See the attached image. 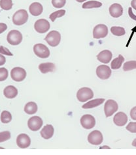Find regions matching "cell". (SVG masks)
Segmentation results:
<instances>
[{"instance_id":"d6a6232c","label":"cell","mask_w":136,"mask_h":155,"mask_svg":"<svg viewBox=\"0 0 136 155\" xmlns=\"http://www.w3.org/2000/svg\"><path fill=\"white\" fill-rule=\"evenodd\" d=\"M9 72L5 68H0V81H5L8 77Z\"/></svg>"},{"instance_id":"8d00e7d4","label":"cell","mask_w":136,"mask_h":155,"mask_svg":"<svg viewBox=\"0 0 136 155\" xmlns=\"http://www.w3.org/2000/svg\"><path fill=\"white\" fill-rule=\"evenodd\" d=\"M7 29V25L4 23H0V34L5 31Z\"/></svg>"},{"instance_id":"484cf974","label":"cell","mask_w":136,"mask_h":155,"mask_svg":"<svg viewBox=\"0 0 136 155\" xmlns=\"http://www.w3.org/2000/svg\"><path fill=\"white\" fill-rule=\"evenodd\" d=\"M2 123L4 124H7L10 123L12 120V115L8 111H3L1 114V117H0Z\"/></svg>"},{"instance_id":"d590c367","label":"cell","mask_w":136,"mask_h":155,"mask_svg":"<svg viewBox=\"0 0 136 155\" xmlns=\"http://www.w3.org/2000/svg\"><path fill=\"white\" fill-rule=\"evenodd\" d=\"M130 115V117L131 119H132L133 120H136V106L134 107L131 110Z\"/></svg>"},{"instance_id":"d6986e66","label":"cell","mask_w":136,"mask_h":155,"mask_svg":"<svg viewBox=\"0 0 136 155\" xmlns=\"http://www.w3.org/2000/svg\"><path fill=\"white\" fill-rule=\"evenodd\" d=\"M54 127L51 124H47L41 130V136L45 140L51 139L54 135Z\"/></svg>"},{"instance_id":"5b68a950","label":"cell","mask_w":136,"mask_h":155,"mask_svg":"<svg viewBox=\"0 0 136 155\" xmlns=\"http://www.w3.org/2000/svg\"><path fill=\"white\" fill-rule=\"evenodd\" d=\"M94 97L92 90L89 87L81 88L77 93V98L81 102H86Z\"/></svg>"},{"instance_id":"4316f807","label":"cell","mask_w":136,"mask_h":155,"mask_svg":"<svg viewBox=\"0 0 136 155\" xmlns=\"http://www.w3.org/2000/svg\"><path fill=\"white\" fill-rule=\"evenodd\" d=\"M111 32L113 35L117 36V37H121L125 35L126 31L124 28L122 27H118V26H113L111 28Z\"/></svg>"},{"instance_id":"cb8c5ba5","label":"cell","mask_w":136,"mask_h":155,"mask_svg":"<svg viewBox=\"0 0 136 155\" xmlns=\"http://www.w3.org/2000/svg\"><path fill=\"white\" fill-rule=\"evenodd\" d=\"M124 58L122 56V55L120 54L117 58L114 59L113 60L111 63V67L113 70L119 69V68L121 67L122 63H124Z\"/></svg>"},{"instance_id":"74e56055","label":"cell","mask_w":136,"mask_h":155,"mask_svg":"<svg viewBox=\"0 0 136 155\" xmlns=\"http://www.w3.org/2000/svg\"><path fill=\"white\" fill-rule=\"evenodd\" d=\"M128 13H129V15H130V18H131L133 20H134L136 21V16H135V15H134L133 12H132V9H131V7H130V8H128Z\"/></svg>"},{"instance_id":"ac0fdd59","label":"cell","mask_w":136,"mask_h":155,"mask_svg":"<svg viewBox=\"0 0 136 155\" xmlns=\"http://www.w3.org/2000/svg\"><path fill=\"white\" fill-rule=\"evenodd\" d=\"M29 11L32 16H38L41 15L43 11V5L39 2H33L30 5Z\"/></svg>"},{"instance_id":"3957f363","label":"cell","mask_w":136,"mask_h":155,"mask_svg":"<svg viewBox=\"0 0 136 155\" xmlns=\"http://www.w3.org/2000/svg\"><path fill=\"white\" fill-rule=\"evenodd\" d=\"M45 41L49 46L56 47L60 44L61 41V34L58 31L53 30L47 34L45 38Z\"/></svg>"},{"instance_id":"4fadbf2b","label":"cell","mask_w":136,"mask_h":155,"mask_svg":"<svg viewBox=\"0 0 136 155\" xmlns=\"http://www.w3.org/2000/svg\"><path fill=\"white\" fill-rule=\"evenodd\" d=\"M103 135L99 130H94L88 136V141L92 145H99L103 142Z\"/></svg>"},{"instance_id":"ffe728a7","label":"cell","mask_w":136,"mask_h":155,"mask_svg":"<svg viewBox=\"0 0 136 155\" xmlns=\"http://www.w3.org/2000/svg\"><path fill=\"white\" fill-rule=\"evenodd\" d=\"M3 94L9 99L15 98L18 94V90L13 85H9L4 89Z\"/></svg>"},{"instance_id":"ee69618b","label":"cell","mask_w":136,"mask_h":155,"mask_svg":"<svg viewBox=\"0 0 136 155\" xmlns=\"http://www.w3.org/2000/svg\"><path fill=\"white\" fill-rule=\"evenodd\" d=\"M0 149H3V148H2V147H0Z\"/></svg>"},{"instance_id":"8992f818","label":"cell","mask_w":136,"mask_h":155,"mask_svg":"<svg viewBox=\"0 0 136 155\" xmlns=\"http://www.w3.org/2000/svg\"><path fill=\"white\" fill-rule=\"evenodd\" d=\"M26 71L21 67H15L11 71V78L17 82L23 81L26 78Z\"/></svg>"},{"instance_id":"f546056e","label":"cell","mask_w":136,"mask_h":155,"mask_svg":"<svg viewBox=\"0 0 136 155\" xmlns=\"http://www.w3.org/2000/svg\"><path fill=\"white\" fill-rule=\"evenodd\" d=\"M136 69V61H129L124 63L123 70L126 72Z\"/></svg>"},{"instance_id":"ba28073f","label":"cell","mask_w":136,"mask_h":155,"mask_svg":"<svg viewBox=\"0 0 136 155\" xmlns=\"http://www.w3.org/2000/svg\"><path fill=\"white\" fill-rule=\"evenodd\" d=\"M108 35V28L106 25L101 24L96 25L93 29V37L94 38H105Z\"/></svg>"},{"instance_id":"9a60e30c","label":"cell","mask_w":136,"mask_h":155,"mask_svg":"<svg viewBox=\"0 0 136 155\" xmlns=\"http://www.w3.org/2000/svg\"><path fill=\"white\" fill-rule=\"evenodd\" d=\"M109 11L113 18H119L123 14V7L119 3H113L109 7Z\"/></svg>"},{"instance_id":"52a82bcc","label":"cell","mask_w":136,"mask_h":155,"mask_svg":"<svg viewBox=\"0 0 136 155\" xmlns=\"http://www.w3.org/2000/svg\"><path fill=\"white\" fill-rule=\"evenodd\" d=\"M51 24L46 19H39L34 24V29L39 33H45L49 30Z\"/></svg>"},{"instance_id":"b9f144b4","label":"cell","mask_w":136,"mask_h":155,"mask_svg":"<svg viewBox=\"0 0 136 155\" xmlns=\"http://www.w3.org/2000/svg\"><path fill=\"white\" fill-rule=\"evenodd\" d=\"M110 149V147H107V146H103V147H100V149Z\"/></svg>"},{"instance_id":"277c9868","label":"cell","mask_w":136,"mask_h":155,"mask_svg":"<svg viewBox=\"0 0 136 155\" xmlns=\"http://www.w3.org/2000/svg\"><path fill=\"white\" fill-rule=\"evenodd\" d=\"M33 52L37 57L42 59H46L50 56V50L47 47L41 43L35 45L33 46Z\"/></svg>"},{"instance_id":"60d3db41","label":"cell","mask_w":136,"mask_h":155,"mask_svg":"<svg viewBox=\"0 0 136 155\" xmlns=\"http://www.w3.org/2000/svg\"><path fill=\"white\" fill-rule=\"evenodd\" d=\"M131 145H132V146H134V147H136V138L134 140L132 143H131Z\"/></svg>"},{"instance_id":"7bdbcfd3","label":"cell","mask_w":136,"mask_h":155,"mask_svg":"<svg viewBox=\"0 0 136 155\" xmlns=\"http://www.w3.org/2000/svg\"><path fill=\"white\" fill-rule=\"evenodd\" d=\"M75 1L78 3H83L84 2H86V0H75Z\"/></svg>"},{"instance_id":"e0dca14e","label":"cell","mask_w":136,"mask_h":155,"mask_svg":"<svg viewBox=\"0 0 136 155\" xmlns=\"http://www.w3.org/2000/svg\"><path fill=\"white\" fill-rule=\"evenodd\" d=\"M113 58L112 52L110 50H105L99 52L97 55V59L101 63L107 64L111 61Z\"/></svg>"},{"instance_id":"f35d334b","label":"cell","mask_w":136,"mask_h":155,"mask_svg":"<svg viewBox=\"0 0 136 155\" xmlns=\"http://www.w3.org/2000/svg\"><path fill=\"white\" fill-rule=\"evenodd\" d=\"M6 62V59L1 54H0V66L3 65Z\"/></svg>"},{"instance_id":"7c38bea8","label":"cell","mask_w":136,"mask_h":155,"mask_svg":"<svg viewBox=\"0 0 136 155\" xmlns=\"http://www.w3.org/2000/svg\"><path fill=\"white\" fill-rule=\"evenodd\" d=\"M43 124V121L42 119L38 116H33L31 118H30L28 121V127L30 128V130L32 131L36 132L42 127Z\"/></svg>"},{"instance_id":"603a6c76","label":"cell","mask_w":136,"mask_h":155,"mask_svg":"<svg viewBox=\"0 0 136 155\" xmlns=\"http://www.w3.org/2000/svg\"><path fill=\"white\" fill-rule=\"evenodd\" d=\"M37 105L34 102H29L24 106V111L28 115H33L37 111Z\"/></svg>"},{"instance_id":"e575fe53","label":"cell","mask_w":136,"mask_h":155,"mask_svg":"<svg viewBox=\"0 0 136 155\" xmlns=\"http://www.w3.org/2000/svg\"><path fill=\"white\" fill-rule=\"evenodd\" d=\"M0 54L8 55V56H12L13 55V54L9 50L3 46H0Z\"/></svg>"},{"instance_id":"4dcf8cb0","label":"cell","mask_w":136,"mask_h":155,"mask_svg":"<svg viewBox=\"0 0 136 155\" xmlns=\"http://www.w3.org/2000/svg\"><path fill=\"white\" fill-rule=\"evenodd\" d=\"M66 0H52V5L55 8H60L65 6Z\"/></svg>"},{"instance_id":"ab89813d","label":"cell","mask_w":136,"mask_h":155,"mask_svg":"<svg viewBox=\"0 0 136 155\" xmlns=\"http://www.w3.org/2000/svg\"><path fill=\"white\" fill-rule=\"evenodd\" d=\"M131 7L136 11V0H132L131 2Z\"/></svg>"},{"instance_id":"6da1fadb","label":"cell","mask_w":136,"mask_h":155,"mask_svg":"<svg viewBox=\"0 0 136 155\" xmlns=\"http://www.w3.org/2000/svg\"><path fill=\"white\" fill-rule=\"evenodd\" d=\"M28 20V12L24 9L17 11L12 16V22L16 25H22L27 22Z\"/></svg>"},{"instance_id":"2e32d148","label":"cell","mask_w":136,"mask_h":155,"mask_svg":"<svg viewBox=\"0 0 136 155\" xmlns=\"http://www.w3.org/2000/svg\"><path fill=\"white\" fill-rule=\"evenodd\" d=\"M128 116L124 112L117 113L113 118V122L118 127H123L128 122Z\"/></svg>"},{"instance_id":"f1b7e54d","label":"cell","mask_w":136,"mask_h":155,"mask_svg":"<svg viewBox=\"0 0 136 155\" xmlns=\"http://www.w3.org/2000/svg\"><path fill=\"white\" fill-rule=\"evenodd\" d=\"M65 10L61 9V10L55 11L54 12H52V13H51L49 16V18L52 21V22H54V21H55L56 18H61V17L64 16L65 15Z\"/></svg>"},{"instance_id":"44dd1931","label":"cell","mask_w":136,"mask_h":155,"mask_svg":"<svg viewBox=\"0 0 136 155\" xmlns=\"http://www.w3.org/2000/svg\"><path fill=\"white\" fill-rule=\"evenodd\" d=\"M55 68V64L52 63H43L39 65V69L43 74L54 72Z\"/></svg>"},{"instance_id":"8fae6325","label":"cell","mask_w":136,"mask_h":155,"mask_svg":"<svg viewBox=\"0 0 136 155\" xmlns=\"http://www.w3.org/2000/svg\"><path fill=\"white\" fill-rule=\"evenodd\" d=\"M96 75L101 80H107L111 75V69L107 65L102 64L96 68Z\"/></svg>"},{"instance_id":"7a4b0ae2","label":"cell","mask_w":136,"mask_h":155,"mask_svg":"<svg viewBox=\"0 0 136 155\" xmlns=\"http://www.w3.org/2000/svg\"><path fill=\"white\" fill-rule=\"evenodd\" d=\"M7 41L9 44H10L11 45H19L23 41V35L18 30H11L7 34Z\"/></svg>"},{"instance_id":"d4e9b609","label":"cell","mask_w":136,"mask_h":155,"mask_svg":"<svg viewBox=\"0 0 136 155\" xmlns=\"http://www.w3.org/2000/svg\"><path fill=\"white\" fill-rule=\"evenodd\" d=\"M102 6V3L98 2V1H89L83 3L82 5V8H85V9H90V8H99Z\"/></svg>"},{"instance_id":"7402d4cb","label":"cell","mask_w":136,"mask_h":155,"mask_svg":"<svg viewBox=\"0 0 136 155\" xmlns=\"http://www.w3.org/2000/svg\"><path fill=\"white\" fill-rule=\"evenodd\" d=\"M105 101L104 98H97L94 99V100L90 101L86 103L85 104L83 105L82 107L83 109H90L94 108L95 107H97L101 104H102Z\"/></svg>"},{"instance_id":"1f68e13d","label":"cell","mask_w":136,"mask_h":155,"mask_svg":"<svg viewBox=\"0 0 136 155\" xmlns=\"http://www.w3.org/2000/svg\"><path fill=\"white\" fill-rule=\"evenodd\" d=\"M11 138V133L9 131L0 132V143L7 141Z\"/></svg>"},{"instance_id":"9c48e42d","label":"cell","mask_w":136,"mask_h":155,"mask_svg":"<svg viewBox=\"0 0 136 155\" xmlns=\"http://www.w3.org/2000/svg\"><path fill=\"white\" fill-rule=\"evenodd\" d=\"M118 106L116 101L113 100H108L104 106L105 115L107 117H111L118 110Z\"/></svg>"},{"instance_id":"30bf717a","label":"cell","mask_w":136,"mask_h":155,"mask_svg":"<svg viewBox=\"0 0 136 155\" xmlns=\"http://www.w3.org/2000/svg\"><path fill=\"white\" fill-rule=\"evenodd\" d=\"M80 122L82 127L86 129V130H90V129L93 128L96 125L95 118L92 115L89 114H86L82 116Z\"/></svg>"},{"instance_id":"836d02e7","label":"cell","mask_w":136,"mask_h":155,"mask_svg":"<svg viewBox=\"0 0 136 155\" xmlns=\"http://www.w3.org/2000/svg\"><path fill=\"white\" fill-rule=\"evenodd\" d=\"M126 130L131 133H136V122H130L127 125Z\"/></svg>"},{"instance_id":"83f0119b","label":"cell","mask_w":136,"mask_h":155,"mask_svg":"<svg viewBox=\"0 0 136 155\" xmlns=\"http://www.w3.org/2000/svg\"><path fill=\"white\" fill-rule=\"evenodd\" d=\"M13 5L12 0H0V7L3 10L9 11Z\"/></svg>"},{"instance_id":"5bb4252c","label":"cell","mask_w":136,"mask_h":155,"mask_svg":"<svg viewBox=\"0 0 136 155\" xmlns=\"http://www.w3.org/2000/svg\"><path fill=\"white\" fill-rule=\"evenodd\" d=\"M16 144L21 149H26L31 145V139L26 134H20L16 138Z\"/></svg>"}]
</instances>
